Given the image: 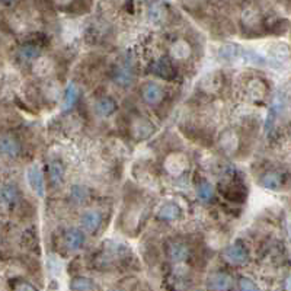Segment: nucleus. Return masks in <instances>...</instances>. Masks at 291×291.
Segmentation results:
<instances>
[{
	"mask_svg": "<svg viewBox=\"0 0 291 291\" xmlns=\"http://www.w3.org/2000/svg\"><path fill=\"white\" fill-rule=\"evenodd\" d=\"M154 131V125L146 118H137L131 125V133L136 140H146L149 138Z\"/></svg>",
	"mask_w": 291,
	"mask_h": 291,
	"instance_id": "obj_8",
	"label": "nucleus"
},
{
	"mask_svg": "<svg viewBox=\"0 0 291 291\" xmlns=\"http://www.w3.org/2000/svg\"><path fill=\"white\" fill-rule=\"evenodd\" d=\"M286 290L291 291V275L287 278V281H286Z\"/></svg>",
	"mask_w": 291,
	"mask_h": 291,
	"instance_id": "obj_35",
	"label": "nucleus"
},
{
	"mask_svg": "<svg viewBox=\"0 0 291 291\" xmlns=\"http://www.w3.org/2000/svg\"><path fill=\"white\" fill-rule=\"evenodd\" d=\"M220 144L226 152H233L238 146V138L235 136V133L230 131V130L224 131L222 137H220Z\"/></svg>",
	"mask_w": 291,
	"mask_h": 291,
	"instance_id": "obj_24",
	"label": "nucleus"
},
{
	"mask_svg": "<svg viewBox=\"0 0 291 291\" xmlns=\"http://www.w3.org/2000/svg\"><path fill=\"white\" fill-rule=\"evenodd\" d=\"M157 217L165 222H173L181 217V207L175 203H165L157 210Z\"/></svg>",
	"mask_w": 291,
	"mask_h": 291,
	"instance_id": "obj_10",
	"label": "nucleus"
},
{
	"mask_svg": "<svg viewBox=\"0 0 291 291\" xmlns=\"http://www.w3.org/2000/svg\"><path fill=\"white\" fill-rule=\"evenodd\" d=\"M242 20H243L246 25H249V26L257 25L258 22H259L258 10H255V9H246V10H243V13H242Z\"/></svg>",
	"mask_w": 291,
	"mask_h": 291,
	"instance_id": "obj_31",
	"label": "nucleus"
},
{
	"mask_svg": "<svg viewBox=\"0 0 291 291\" xmlns=\"http://www.w3.org/2000/svg\"><path fill=\"white\" fill-rule=\"evenodd\" d=\"M26 179H28V184L31 189L34 191L38 197H44V192H45V185H44V175L39 169L38 165H32L28 168L26 171Z\"/></svg>",
	"mask_w": 291,
	"mask_h": 291,
	"instance_id": "obj_2",
	"label": "nucleus"
},
{
	"mask_svg": "<svg viewBox=\"0 0 291 291\" xmlns=\"http://www.w3.org/2000/svg\"><path fill=\"white\" fill-rule=\"evenodd\" d=\"M207 286L213 291H230L233 289V278L226 273H214L208 277Z\"/></svg>",
	"mask_w": 291,
	"mask_h": 291,
	"instance_id": "obj_3",
	"label": "nucleus"
},
{
	"mask_svg": "<svg viewBox=\"0 0 291 291\" xmlns=\"http://www.w3.org/2000/svg\"><path fill=\"white\" fill-rule=\"evenodd\" d=\"M48 173H50V181H51L52 187H58L63 181V175H64V169L61 166V163L58 162H51L50 168H48Z\"/></svg>",
	"mask_w": 291,
	"mask_h": 291,
	"instance_id": "obj_22",
	"label": "nucleus"
},
{
	"mask_svg": "<svg viewBox=\"0 0 291 291\" xmlns=\"http://www.w3.org/2000/svg\"><path fill=\"white\" fill-rule=\"evenodd\" d=\"M203 87L206 89L207 92H216L220 86H222V79L217 77V74H208L206 79L203 80Z\"/></svg>",
	"mask_w": 291,
	"mask_h": 291,
	"instance_id": "obj_29",
	"label": "nucleus"
},
{
	"mask_svg": "<svg viewBox=\"0 0 291 291\" xmlns=\"http://www.w3.org/2000/svg\"><path fill=\"white\" fill-rule=\"evenodd\" d=\"M217 54H219L220 60L229 61V63L238 61L240 58L243 60V57H245V51L242 50V47L238 45V44H224V45H222L219 48Z\"/></svg>",
	"mask_w": 291,
	"mask_h": 291,
	"instance_id": "obj_9",
	"label": "nucleus"
},
{
	"mask_svg": "<svg viewBox=\"0 0 291 291\" xmlns=\"http://www.w3.org/2000/svg\"><path fill=\"white\" fill-rule=\"evenodd\" d=\"M79 98V89L74 83H70L66 89V93H64V98H63V103H61V109L63 111H69L73 108V105L76 103Z\"/></svg>",
	"mask_w": 291,
	"mask_h": 291,
	"instance_id": "obj_17",
	"label": "nucleus"
},
{
	"mask_svg": "<svg viewBox=\"0 0 291 291\" xmlns=\"http://www.w3.org/2000/svg\"><path fill=\"white\" fill-rule=\"evenodd\" d=\"M189 255L188 248L184 243H169L168 246V257L173 262H184Z\"/></svg>",
	"mask_w": 291,
	"mask_h": 291,
	"instance_id": "obj_13",
	"label": "nucleus"
},
{
	"mask_svg": "<svg viewBox=\"0 0 291 291\" xmlns=\"http://www.w3.org/2000/svg\"><path fill=\"white\" fill-rule=\"evenodd\" d=\"M112 79L117 85L127 87L134 82V70L128 63H120L112 71Z\"/></svg>",
	"mask_w": 291,
	"mask_h": 291,
	"instance_id": "obj_4",
	"label": "nucleus"
},
{
	"mask_svg": "<svg viewBox=\"0 0 291 291\" xmlns=\"http://www.w3.org/2000/svg\"><path fill=\"white\" fill-rule=\"evenodd\" d=\"M163 166L171 176H181L188 169V157L184 153H172L165 159Z\"/></svg>",
	"mask_w": 291,
	"mask_h": 291,
	"instance_id": "obj_1",
	"label": "nucleus"
},
{
	"mask_svg": "<svg viewBox=\"0 0 291 291\" xmlns=\"http://www.w3.org/2000/svg\"><path fill=\"white\" fill-rule=\"evenodd\" d=\"M115 109H117V103L109 96H103L101 99H98L96 103H95V111H96V114L99 117H108Z\"/></svg>",
	"mask_w": 291,
	"mask_h": 291,
	"instance_id": "obj_14",
	"label": "nucleus"
},
{
	"mask_svg": "<svg viewBox=\"0 0 291 291\" xmlns=\"http://www.w3.org/2000/svg\"><path fill=\"white\" fill-rule=\"evenodd\" d=\"M102 224V216L96 210H87L80 216V226L85 232L95 233Z\"/></svg>",
	"mask_w": 291,
	"mask_h": 291,
	"instance_id": "obj_6",
	"label": "nucleus"
},
{
	"mask_svg": "<svg viewBox=\"0 0 291 291\" xmlns=\"http://www.w3.org/2000/svg\"><path fill=\"white\" fill-rule=\"evenodd\" d=\"M70 197L74 203L77 204H82L85 203L86 198L89 197V191L85 188V187H80V185H74L71 191H70Z\"/></svg>",
	"mask_w": 291,
	"mask_h": 291,
	"instance_id": "obj_27",
	"label": "nucleus"
},
{
	"mask_svg": "<svg viewBox=\"0 0 291 291\" xmlns=\"http://www.w3.org/2000/svg\"><path fill=\"white\" fill-rule=\"evenodd\" d=\"M92 287H93L92 281L86 277H76L70 283V289L73 291H89L92 290Z\"/></svg>",
	"mask_w": 291,
	"mask_h": 291,
	"instance_id": "obj_25",
	"label": "nucleus"
},
{
	"mask_svg": "<svg viewBox=\"0 0 291 291\" xmlns=\"http://www.w3.org/2000/svg\"><path fill=\"white\" fill-rule=\"evenodd\" d=\"M13 291H36V289H35L34 286L28 284V283H20Z\"/></svg>",
	"mask_w": 291,
	"mask_h": 291,
	"instance_id": "obj_34",
	"label": "nucleus"
},
{
	"mask_svg": "<svg viewBox=\"0 0 291 291\" xmlns=\"http://www.w3.org/2000/svg\"><path fill=\"white\" fill-rule=\"evenodd\" d=\"M265 85L261 82V80H252L249 86H248V92H249V95L254 98V99H259V98H262L264 95H265Z\"/></svg>",
	"mask_w": 291,
	"mask_h": 291,
	"instance_id": "obj_28",
	"label": "nucleus"
},
{
	"mask_svg": "<svg viewBox=\"0 0 291 291\" xmlns=\"http://www.w3.org/2000/svg\"><path fill=\"white\" fill-rule=\"evenodd\" d=\"M214 195V191H213V187L210 182H201L200 187H198V197L201 201L204 203H208Z\"/></svg>",
	"mask_w": 291,
	"mask_h": 291,
	"instance_id": "obj_30",
	"label": "nucleus"
},
{
	"mask_svg": "<svg viewBox=\"0 0 291 291\" xmlns=\"http://www.w3.org/2000/svg\"><path fill=\"white\" fill-rule=\"evenodd\" d=\"M19 150H20V147H19V143L15 138L7 137V136H4V137L1 138V152H3L4 156L15 157V156L19 154Z\"/></svg>",
	"mask_w": 291,
	"mask_h": 291,
	"instance_id": "obj_20",
	"label": "nucleus"
},
{
	"mask_svg": "<svg viewBox=\"0 0 291 291\" xmlns=\"http://www.w3.org/2000/svg\"><path fill=\"white\" fill-rule=\"evenodd\" d=\"M64 243L69 251H77L83 246L85 243V236L79 229H70L64 235Z\"/></svg>",
	"mask_w": 291,
	"mask_h": 291,
	"instance_id": "obj_12",
	"label": "nucleus"
},
{
	"mask_svg": "<svg viewBox=\"0 0 291 291\" xmlns=\"http://www.w3.org/2000/svg\"><path fill=\"white\" fill-rule=\"evenodd\" d=\"M153 71L157 74V76H160V77H163V79H172L173 74H175L172 64L168 61V60H165V58H162V60H159V61L154 63Z\"/></svg>",
	"mask_w": 291,
	"mask_h": 291,
	"instance_id": "obj_19",
	"label": "nucleus"
},
{
	"mask_svg": "<svg viewBox=\"0 0 291 291\" xmlns=\"http://www.w3.org/2000/svg\"><path fill=\"white\" fill-rule=\"evenodd\" d=\"M224 259L230 265H243L248 261V251L243 245L235 243L224 251Z\"/></svg>",
	"mask_w": 291,
	"mask_h": 291,
	"instance_id": "obj_5",
	"label": "nucleus"
},
{
	"mask_svg": "<svg viewBox=\"0 0 291 291\" xmlns=\"http://www.w3.org/2000/svg\"><path fill=\"white\" fill-rule=\"evenodd\" d=\"M52 70H54V63L48 57H39L34 63V73L41 76V77H45V76L51 74Z\"/></svg>",
	"mask_w": 291,
	"mask_h": 291,
	"instance_id": "obj_16",
	"label": "nucleus"
},
{
	"mask_svg": "<svg viewBox=\"0 0 291 291\" xmlns=\"http://www.w3.org/2000/svg\"><path fill=\"white\" fill-rule=\"evenodd\" d=\"M141 96L149 105H156L163 99V89L154 82H147L141 87Z\"/></svg>",
	"mask_w": 291,
	"mask_h": 291,
	"instance_id": "obj_7",
	"label": "nucleus"
},
{
	"mask_svg": "<svg viewBox=\"0 0 291 291\" xmlns=\"http://www.w3.org/2000/svg\"><path fill=\"white\" fill-rule=\"evenodd\" d=\"M17 198H19V194H17V189L15 185L12 184H6L3 188H1V203L4 207H12L16 204Z\"/></svg>",
	"mask_w": 291,
	"mask_h": 291,
	"instance_id": "obj_15",
	"label": "nucleus"
},
{
	"mask_svg": "<svg viewBox=\"0 0 291 291\" xmlns=\"http://www.w3.org/2000/svg\"><path fill=\"white\" fill-rule=\"evenodd\" d=\"M165 15H166V12H165V7L162 4H153L150 7V10H149V19L153 23H156V25H159V23L163 22Z\"/></svg>",
	"mask_w": 291,
	"mask_h": 291,
	"instance_id": "obj_26",
	"label": "nucleus"
},
{
	"mask_svg": "<svg viewBox=\"0 0 291 291\" xmlns=\"http://www.w3.org/2000/svg\"><path fill=\"white\" fill-rule=\"evenodd\" d=\"M192 54V47L189 45L188 41L185 39H178L173 42V45L171 47V55L175 60H179V61H184L191 57Z\"/></svg>",
	"mask_w": 291,
	"mask_h": 291,
	"instance_id": "obj_11",
	"label": "nucleus"
},
{
	"mask_svg": "<svg viewBox=\"0 0 291 291\" xmlns=\"http://www.w3.org/2000/svg\"><path fill=\"white\" fill-rule=\"evenodd\" d=\"M48 267H50V271H51L54 275H60L61 268H63L61 261H60L57 257H54V255H51V257L48 258Z\"/></svg>",
	"mask_w": 291,
	"mask_h": 291,
	"instance_id": "obj_32",
	"label": "nucleus"
},
{
	"mask_svg": "<svg viewBox=\"0 0 291 291\" xmlns=\"http://www.w3.org/2000/svg\"><path fill=\"white\" fill-rule=\"evenodd\" d=\"M239 290L240 291H258V287L255 283L249 278H240L239 280Z\"/></svg>",
	"mask_w": 291,
	"mask_h": 291,
	"instance_id": "obj_33",
	"label": "nucleus"
},
{
	"mask_svg": "<svg viewBox=\"0 0 291 291\" xmlns=\"http://www.w3.org/2000/svg\"><path fill=\"white\" fill-rule=\"evenodd\" d=\"M268 55L277 61H286L290 57V48L286 44H273L268 48Z\"/></svg>",
	"mask_w": 291,
	"mask_h": 291,
	"instance_id": "obj_18",
	"label": "nucleus"
},
{
	"mask_svg": "<svg viewBox=\"0 0 291 291\" xmlns=\"http://www.w3.org/2000/svg\"><path fill=\"white\" fill-rule=\"evenodd\" d=\"M261 184L267 189H278L281 187V175L277 172H268L262 176Z\"/></svg>",
	"mask_w": 291,
	"mask_h": 291,
	"instance_id": "obj_21",
	"label": "nucleus"
},
{
	"mask_svg": "<svg viewBox=\"0 0 291 291\" xmlns=\"http://www.w3.org/2000/svg\"><path fill=\"white\" fill-rule=\"evenodd\" d=\"M17 55H19V58L22 61H32V60L36 61L38 60V55H39V50H38V47L28 44V45H22L19 48Z\"/></svg>",
	"mask_w": 291,
	"mask_h": 291,
	"instance_id": "obj_23",
	"label": "nucleus"
}]
</instances>
